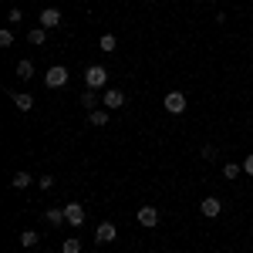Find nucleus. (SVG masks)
<instances>
[{"mask_svg":"<svg viewBox=\"0 0 253 253\" xmlns=\"http://www.w3.org/2000/svg\"><path fill=\"white\" fill-rule=\"evenodd\" d=\"M38 243H41V236L34 233V230H24V233H20V247H24V250H34Z\"/></svg>","mask_w":253,"mask_h":253,"instance_id":"2eb2a0df","label":"nucleus"},{"mask_svg":"<svg viewBox=\"0 0 253 253\" xmlns=\"http://www.w3.org/2000/svg\"><path fill=\"white\" fill-rule=\"evenodd\" d=\"M24 253H34V250H24Z\"/></svg>","mask_w":253,"mask_h":253,"instance_id":"a878e982","label":"nucleus"},{"mask_svg":"<svg viewBox=\"0 0 253 253\" xmlns=\"http://www.w3.org/2000/svg\"><path fill=\"white\" fill-rule=\"evenodd\" d=\"M108 84V71L101 68V64H91L88 71H84V88H91V91H101Z\"/></svg>","mask_w":253,"mask_h":253,"instance_id":"f257e3e1","label":"nucleus"},{"mask_svg":"<svg viewBox=\"0 0 253 253\" xmlns=\"http://www.w3.org/2000/svg\"><path fill=\"white\" fill-rule=\"evenodd\" d=\"M10 98H14L17 112H31V108H34V98L27 95V91H17V95H10Z\"/></svg>","mask_w":253,"mask_h":253,"instance_id":"9b49d317","label":"nucleus"},{"mask_svg":"<svg viewBox=\"0 0 253 253\" xmlns=\"http://www.w3.org/2000/svg\"><path fill=\"white\" fill-rule=\"evenodd\" d=\"M17 78H20V81H31V78H34V64H31L27 58L17 61Z\"/></svg>","mask_w":253,"mask_h":253,"instance_id":"ddd939ff","label":"nucleus"},{"mask_svg":"<svg viewBox=\"0 0 253 253\" xmlns=\"http://www.w3.org/2000/svg\"><path fill=\"white\" fill-rule=\"evenodd\" d=\"M38 186L44 189V193H51V189H54V175H41V179H38Z\"/></svg>","mask_w":253,"mask_h":253,"instance_id":"4be33fe9","label":"nucleus"},{"mask_svg":"<svg viewBox=\"0 0 253 253\" xmlns=\"http://www.w3.org/2000/svg\"><path fill=\"white\" fill-rule=\"evenodd\" d=\"M203 3H206V0H203Z\"/></svg>","mask_w":253,"mask_h":253,"instance_id":"bb28decb","label":"nucleus"},{"mask_svg":"<svg viewBox=\"0 0 253 253\" xmlns=\"http://www.w3.org/2000/svg\"><path fill=\"white\" fill-rule=\"evenodd\" d=\"M125 105V95L118 91V88H108L105 95H101V108H108V112H115V108H122Z\"/></svg>","mask_w":253,"mask_h":253,"instance_id":"1a4fd4ad","label":"nucleus"},{"mask_svg":"<svg viewBox=\"0 0 253 253\" xmlns=\"http://www.w3.org/2000/svg\"><path fill=\"white\" fill-rule=\"evenodd\" d=\"M68 84V68L64 64H51L44 75V88H64Z\"/></svg>","mask_w":253,"mask_h":253,"instance_id":"f03ea898","label":"nucleus"},{"mask_svg":"<svg viewBox=\"0 0 253 253\" xmlns=\"http://www.w3.org/2000/svg\"><path fill=\"white\" fill-rule=\"evenodd\" d=\"M64 216H68V226H75V230L84 226V206L81 203H68L64 206Z\"/></svg>","mask_w":253,"mask_h":253,"instance_id":"39448f33","label":"nucleus"},{"mask_svg":"<svg viewBox=\"0 0 253 253\" xmlns=\"http://www.w3.org/2000/svg\"><path fill=\"white\" fill-rule=\"evenodd\" d=\"M61 253H81V240L78 236H68V240L61 243Z\"/></svg>","mask_w":253,"mask_h":253,"instance_id":"6ab92c4d","label":"nucleus"},{"mask_svg":"<svg viewBox=\"0 0 253 253\" xmlns=\"http://www.w3.org/2000/svg\"><path fill=\"white\" fill-rule=\"evenodd\" d=\"M98 47H101L105 54H112V51H118V41H115V34H101V41H98Z\"/></svg>","mask_w":253,"mask_h":253,"instance_id":"f3484780","label":"nucleus"},{"mask_svg":"<svg viewBox=\"0 0 253 253\" xmlns=\"http://www.w3.org/2000/svg\"><path fill=\"white\" fill-rule=\"evenodd\" d=\"M240 172H243V166H236V162H226V166H223V175H226V179H236Z\"/></svg>","mask_w":253,"mask_h":253,"instance_id":"aec40b11","label":"nucleus"},{"mask_svg":"<svg viewBox=\"0 0 253 253\" xmlns=\"http://www.w3.org/2000/svg\"><path fill=\"white\" fill-rule=\"evenodd\" d=\"M243 172H247V175H253V156H247V159H243Z\"/></svg>","mask_w":253,"mask_h":253,"instance_id":"393cba45","label":"nucleus"},{"mask_svg":"<svg viewBox=\"0 0 253 253\" xmlns=\"http://www.w3.org/2000/svg\"><path fill=\"white\" fill-rule=\"evenodd\" d=\"M199 213L206 216V219H216V216L223 213V203H219V199H216V196H206V199H203V203H199Z\"/></svg>","mask_w":253,"mask_h":253,"instance_id":"6e6552de","label":"nucleus"},{"mask_svg":"<svg viewBox=\"0 0 253 253\" xmlns=\"http://www.w3.org/2000/svg\"><path fill=\"white\" fill-rule=\"evenodd\" d=\"M7 20H10V24H20V20H24V10H20V7H14V10L7 14Z\"/></svg>","mask_w":253,"mask_h":253,"instance_id":"b1692460","label":"nucleus"},{"mask_svg":"<svg viewBox=\"0 0 253 253\" xmlns=\"http://www.w3.org/2000/svg\"><path fill=\"white\" fill-rule=\"evenodd\" d=\"M88 122H91L95 128H105V125H108V108H95V112H88Z\"/></svg>","mask_w":253,"mask_h":253,"instance_id":"f8f14e48","label":"nucleus"},{"mask_svg":"<svg viewBox=\"0 0 253 253\" xmlns=\"http://www.w3.org/2000/svg\"><path fill=\"white\" fill-rule=\"evenodd\" d=\"M10 44H14V31L3 27V31H0V47H10Z\"/></svg>","mask_w":253,"mask_h":253,"instance_id":"412c9836","label":"nucleus"},{"mask_svg":"<svg viewBox=\"0 0 253 253\" xmlns=\"http://www.w3.org/2000/svg\"><path fill=\"white\" fill-rule=\"evenodd\" d=\"M199 156L206 159V162H213V159H216V145H203V152H199Z\"/></svg>","mask_w":253,"mask_h":253,"instance_id":"5701e85b","label":"nucleus"},{"mask_svg":"<svg viewBox=\"0 0 253 253\" xmlns=\"http://www.w3.org/2000/svg\"><path fill=\"white\" fill-rule=\"evenodd\" d=\"M38 20H41V27H44V31H54V27L61 24V10H58V7H44Z\"/></svg>","mask_w":253,"mask_h":253,"instance_id":"0eeeda50","label":"nucleus"},{"mask_svg":"<svg viewBox=\"0 0 253 253\" xmlns=\"http://www.w3.org/2000/svg\"><path fill=\"white\" fill-rule=\"evenodd\" d=\"M135 219L142 223V226H145V230H156V226H159V219H162V213H159L156 206H138Z\"/></svg>","mask_w":253,"mask_h":253,"instance_id":"20e7f679","label":"nucleus"},{"mask_svg":"<svg viewBox=\"0 0 253 253\" xmlns=\"http://www.w3.org/2000/svg\"><path fill=\"white\" fill-rule=\"evenodd\" d=\"M27 41H31L34 47H41V44L47 41V31H44V27H34V31H27Z\"/></svg>","mask_w":253,"mask_h":253,"instance_id":"a211bd4d","label":"nucleus"},{"mask_svg":"<svg viewBox=\"0 0 253 253\" xmlns=\"http://www.w3.org/2000/svg\"><path fill=\"white\" fill-rule=\"evenodd\" d=\"M44 219H47L51 226H64V223H68V216H64V206H61V210H47V213H44Z\"/></svg>","mask_w":253,"mask_h":253,"instance_id":"4468645a","label":"nucleus"},{"mask_svg":"<svg viewBox=\"0 0 253 253\" xmlns=\"http://www.w3.org/2000/svg\"><path fill=\"white\" fill-rule=\"evenodd\" d=\"M78 101H81V108H84V112H95L98 105H101V98H98V91H91V88H84V95H81Z\"/></svg>","mask_w":253,"mask_h":253,"instance_id":"9d476101","label":"nucleus"},{"mask_svg":"<svg viewBox=\"0 0 253 253\" xmlns=\"http://www.w3.org/2000/svg\"><path fill=\"white\" fill-rule=\"evenodd\" d=\"M31 182H34V179H31V172H24V169L14 172V179H10V186H14V189H27Z\"/></svg>","mask_w":253,"mask_h":253,"instance_id":"dca6fc26","label":"nucleus"},{"mask_svg":"<svg viewBox=\"0 0 253 253\" xmlns=\"http://www.w3.org/2000/svg\"><path fill=\"white\" fill-rule=\"evenodd\" d=\"M162 105H166V112H169V115H182L189 101H186V95H182V91H169V95L162 98Z\"/></svg>","mask_w":253,"mask_h":253,"instance_id":"7ed1b4c3","label":"nucleus"},{"mask_svg":"<svg viewBox=\"0 0 253 253\" xmlns=\"http://www.w3.org/2000/svg\"><path fill=\"white\" fill-rule=\"evenodd\" d=\"M95 240H98V243H115V240H118V226H115V223H108V219H105V223H98Z\"/></svg>","mask_w":253,"mask_h":253,"instance_id":"423d86ee","label":"nucleus"}]
</instances>
